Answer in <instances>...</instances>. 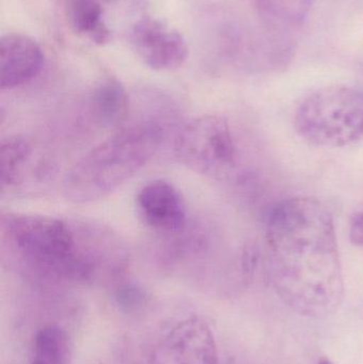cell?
Returning <instances> with one entry per match:
<instances>
[{
	"label": "cell",
	"instance_id": "cell-15",
	"mask_svg": "<svg viewBox=\"0 0 363 364\" xmlns=\"http://www.w3.org/2000/svg\"><path fill=\"white\" fill-rule=\"evenodd\" d=\"M112 295L117 307L126 314L141 311L149 301L147 291L138 282L123 275L114 280Z\"/></svg>",
	"mask_w": 363,
	"mask_h": 364
},
{
	"label": "cell",
	"instance_id": "cell-10",
	"mask_svg": "<svg viewBox=\"0 0 363 364\" xmlns=\"http://www.w3.org/2000/svg\"><path fill=\"white\" fill-rule=\"evenodd\" d=\"M129 97L125 87L117 79L102 80L90 100L91 114L104 128H119L129 114Z\"/></svg>",
	"mask_w": 363,
	"mask_h": 364
},
{
	"label": "cell",
	"instance_id": "cell-14",
	"mask_svg": "<svg viewBox=\"0 0 363 364\" xmlns=\"http://www.w3.org/2000/svg\"><path fill=\"white\" fill-rule=\"evenodd\" d=\"M31 153V145L23 136H12L2 140L1 181L4 188H12L21 182L23 166Z\"/></svg>",
	"mask_w": 363,
	"mask_h": 364
},
{
	"label": "cell",
	"instance_id": "cell-1",
	"mask_svg": "<svg viewBox=\"0 0 363 364\" xmlns=\"http://www.w3.org/2000/svg\"><path fill=\"white\" fill-rule=\"evenodd\" d=\"M268 277L290 307L327 316L342 303L345 280L332 212L318 198L296 196L275 203L266 218Z\"/></svg>",
	"mask_w": 363,
	"mask_h": 364
},
{
	"label": "cell",
	"instance_id": "cell-11",
	"mask_svg": "<svg viewBox=\"0 0 363 364\" xmlns=\"http://www.w3.org/2000/svg\"><path fill=\"white\" fill-rule=\"evenodd\" d=\"M72 348V339L65 329L47 325L34 335L31 364H70Z\"/></svg>",
	"mask_w": 363,
	"mask_h": 364
},
{
	"label": "cell",
	"instance_id": "cell-4",
	"mask_svg": "<svg viewBox=\"0 0 363 364\" xmlns=\"http://www.w3.org/2000/svg\"><path fill=\"white\" fill-rule=\"evenodd\" d=\"M174 151L192 172L230 184L249 198L259 194L258 175L242 164L234 132L223 117L200 115L190 121L177 136Z\"/></svg>",
	"mask_w": 363,
	"mask_h": 364
},
{
	"label": "cell",
	"instance_id": "cell-5",
	"mask_svg": "<svg viewBox=\"0 0 363 364\" xmlns=\"http://www.w3.org/2000/svg\"><path fill=\"white\" fill-rule=\"evenodd\" d=\"M300 138L315 146L341 149L363 140V90L330 85L309 94L293 119Z\"/></svg>",
	"mask_w": 363,
	"mask_h": 364
},
{
	"label": "cell",
	"instance_id": "cell-6",
	"mask_svg": "<svg viewBox=\"0 0 363 364\" xmlns=\"http://www.w3.org/2000/svg\"><path fill=\"white\" fill-rule=\"evenodd\" d=\"M130 42L151 70H176L187 60L188 46L183 36L151 17H143L132 25Z\"/></svg>",
	"mask_w": 363,
	"mask_h": 364
},
{
	"label": "cell",
	"instance_id": "cell-3",
	"mask_svg": "<svg viewBox=\"0 0 363 364\" xmlns=\"http://www.w3.org/2000/svg\"><path fill=\"white\" fill-rule=\"evenodd\" d=\"M163 132L157 124L123 128L85 154L63 181L64 196L76 203L99 200L129 181L159 151Z\"/></svg>",
	"mask_w": 363,
	"mask_h": 364
},
{
	"label": "cell",
	"instance_id": "cell-7",
	"mask_svg": "<svg viewBox=\"0 0 363 364\" xmlns=\"http://www.w3.org/2000/svg\"><path fill=\"white\" fill-rule=\"evenodd\" d=\"M136 207L144 224L161 235L176 232L188 224L185 199L170 182L155 181L143 186Z\"/></svg>",
	"mask_w": 363,
	"mask_h": 364
},
{
	"label": "cell",
	"instance_id": "cell-17",
	"mask_svg": "<svg viewBox=\"0 0 363 364\" xmlns=\"http://www.w3.org/2000/svg\"><path fill=\"white\" fill-rule=\"evenodd\" d=\"M319 364H334V363H332V361L328 360V359L323 358V359H321V360H320Z\"/></svg>",
	"mask_w": 363,
	"mask_h": 364
},
{
	"label": "cell",
	"instance_id": "cell-12",
	"mask_svg": "<svg viewBox=\"0 0 363 364\" xmlns=\"http://www.w3.org/2000/svg\"><path fill=\"white\" fill-rule=\"evenodd\" d=\"M109 0H72L70 18L72 27L91 42L104 45L110 42L111 31L104 21V4Z\"/></svg>",
	"mask_w": 363,
	"mask_h": 364
},
{
	"label": "cell",
	"instance_id": "cell-2",
	"mask_svg": "<svg viewBox=\"0 0 363 364\" xmlns=\"http://www.w3.org/2000/svg\"><path fill=\"white\" fill-rule=\"evenodd\" d=\"M2 245L26 272L51 282L87 284L104 271V257L90 224L53 216L6 213Z\"/></svg>",
	"mask_w": 363,
	"mask_h": 364
},
{
	"label": "cell",
	"instance_id": "cell-9",
	"mask_svg": "<svg viewBox=\"0 0 363 364\" xmlns=\"http://www.w3.org/2000/svg\"><path fill=\"white\" fill-rule=\"evenodd\" d=\"M170 343L179 364H219L212 333L198 318L177 325L170 333Z\"/></svg>",
	"mask_w": 363,
	"mask_h": 364
},
{
	"label": "cell",
	"instance_id": "cell-13",
	"mask_svg": "<svg viewBox=\"0 0 363 364\" xmlns=\"http://www.w3.org/2000/svg\"><path fill=\"white\" fill-rule=\"evenodd\" d=\"M264 23L286 31L304 23L315 0H251Z\"/></svg>",
	"mask_w": 363,
	"mask_h": 364
},
{
	"label": "cell",
	"instance_id": "cell-16",
	"mask_svg": "<svg viewBox=\"0 0 363 364\" xmlns=\"http://www.w3.org/2000/svg\"><path fill=\"white\" fill-rule=\"evenodd\" d=\"M349 235L354 245L363 248V211L355 212L351 216Z\"/></svg>",
	"mask_w": 363,
	"mask_h": 364
},
{
	"label": "cell",
	"instance_id": "cell-8",
	"mask_svg": "<svg viewBox=\"0 0 363 364\" xmlns=\"http://www.w3.org/2000/svg\"><path fill=\"white\" fill-rule=\"evenodd\" d=\"M44 66V53L36 41L21 33L0 40V85L2 90L21 87L36 78Z\"/></svg>",
	"mask_w": 363,
	"mask_h": 364
}]
</instances>
